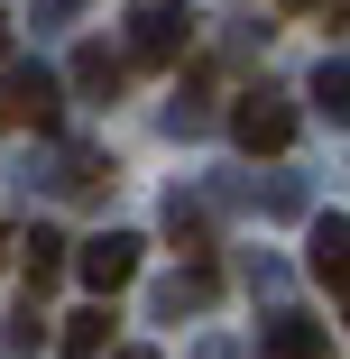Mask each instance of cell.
I'll use <instances>...</instances> for the list:
<instances>
[{"label":"cell","instance_id":"obj_1","mask_svg":"<svg viewBox=\"0 0 350 359\" xmlns=\"http://www.w3.org/2000/svg\"><path fill=\"white\" fill-rule=\"evenodd\" d=\"M0 120L10 129H55L65 120V83L46 65H0Z\"/></svg>","mask_w":350,"mask_h":359},{"label":"cell","instance_id":"obj_2","mask_svg":"<svg viewBox=\"0 0 350 359\" xmlns=\"http://www.w3.org/2000/svg\"><path fill=\"white\" fill-rule=\"evenodd\" d=\"M231 138H240L249 157H286V148H295V111H286V93H240Z\"/></svg>","mask_w":350,"mask_h":359},{"label":"cell","instance_id":"obj_3","mask_svg":"<svg viewBox=\"0 0 350 359\" xmlns=\"http://www.w3.org/2000/svg\"><path fill=\"white\" fill-rule=\"evenodd\" d=\"M65 267H74V276L93 285V295H120V285L138 276V240H129V231H102V240H83Z\"/></svg>","mask_w":350,"mask_h":359},{"label":"cell","instance_id":"obj_4","mask_svg":"<svg viewBox=\"0 0 350 359\" xmlns=\"http://www.w3.org/2000/svg\"><path fill=\"white\" fill-rule=\"evenodd\" d=\"M184 46H194V10H175V0L138 10V65H175Z\"/></svg>","mask_w":350,"mask_h":359},{"label":"cell","instance_id":"obj_5","mask_svg":"<svg viewBox=\"0 0 350 359\" xmlns=\"http://www.w3.org/2000/svg\"><path fill=\"white\" fill-rule=\"evenodd\" d=\"M304 267H314V285H332V304L350 295V222L332 212V222H314V249H304Z\"/></svg>","mask_w":350,"mask_h":359},{"label":"cell","instance_id":"obj_6","mask_svg":"<svg viewBox=\"0 0 350 359\" xmlns=\"http://www.w3.org/2000/svg\"><path fill=\"white\" fill-rule=\"evenodd\" d=\"M120 74H129V55H111L102 37H93V46L74 55V83H83V93H120Z\"/></svg>","mask_w":350,"mask_h":359},{"label":"cell","instance_id":"obj_7","mask_svg":"<svg viewBox=\"0 0 350 359\" xmlns=\"http://www.w3.org/2000/svg\"><path fill=\"white\" fill-rule=\"evenodd\" d=\"M111 350V313L93 304V313H65V359H102Z\"/></svg>","mask_w":350,"mask_h":359},{"label":"cell","instance_id":"obj_8","mask_svg":"<svg viewBox=\"0 0 350 359\" xmlns=\"http://www.w3.org/2000/svg\"><path fill=\"white\" fill-rule=\"evenodd\" d=\"M267 359H323V332L295 323V313H286V323H267Z\"/></svg>","mask_w":350,"mask_h":359},{"label":"cell","instance_id":"obj_9","mask_svg":"<svg viewBox=\"0 0 350 359\" xmlns=\"http://www.w3.org/2000/svg\"><path fill=\"white\" fill-rule=\"evenodd\" d=\"M19 249H28V295H46V285L65 276V240H55V231H37V240H19Z\"/></svg>","mask_w":350,"mask_h":359},{"label":"cell","instance_id":"obj_10","mask_svg":"<svg viewBox=\"0 0 350 359\" xmlns=\"http://www.w3.org/2000/svg\"><path fill=\"white\" fill-rule=\"evenodd\" d=\"M341 93H350V74H341V55H332V65H323V74H314V102H332V120H341V111H350Z\"/></svg>","mask_w":350,"mask_h":359},{"label":"cell","instance_id":"obj_11","mask_svg":"<svg viewBox=\"0 0 350 359\" xmlns=\"http://www.w3.org/2000/svg\"><path fill=\"white\" fill-rule=\"evenodd\" d=\"M175 240H184L194 258H203V249H213V231H203V212H184V203H175Z\"/></svg>","mask_w":350,"mask_h":359},{"label":"cell","instance_id":"obj_12","mask_svg":"<svg viewBox=\"0 0 350 359\" xmlns=\"http://www.w3.org/2000/svg\"><path fill=\"white\" fill-rule=\"evenodd\" d=\"M10 258H19V231H10V222H0V267H10Z\"/></svg>","mask_w":350,"mask_h":359},{"label":"cell","instance_id":"obj_13","mask_svg":"<svg viewBox=\"0 0 350 359\" xmlns=\"http://www.w3.org/2000/svg\"><path fill=\"white\" fill-rule=\"evenodd\" d=\"M0 55H10V19H0Z\"/></svg>","mask_w":350,"mask_h":359},{"label":"cell","instance_id":"obj_14","mask_svg":"<svg viewBox=\"0 0 350 359\" xmlns=\"http://www.w3.org/2000/svg\"><path fill=\"white\" fill-rule=\"evenodd\" d=\"M120 359H157V350H120Z\"/></svg>","mask_w":350,"mask_h":359}]
</instances>
